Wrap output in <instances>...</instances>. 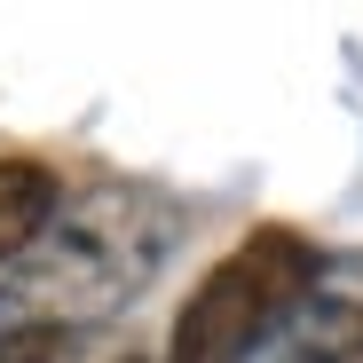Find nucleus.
Wrapping results in <instances>:
<instances>
[{"label":"nucleus","instance_id":"obj_1","mask_svg":"<svg viewBox=\"0 0 363 363\" xmlns=\"http://www.w3.org/2000/svg\"><path fill=\"white\" fill-rule=\"evenodd\" d=\"M182 213L143 190V182H95L79 198H55V213L40 221V237L16 253V269L0 277L9 292V324H95L111 308L158 277V261L174 253Z\"/></svg>","mask_w":363,"mask_h":363},{"label":"nucleus","instance_id":"obj_2","mask_svg":"<svg viewBox=\"0 0 363 363\" xmlns=\"http://www.w3.org/2000/svg\"><path fill=\"white\" fill-rule=\"evenodd\" d=\"M316 277H324V253L300 229H284V221L245 229L198 277V292L174 308V332H166L158 363H253L300 308H308Z\"/></svg>","mask_w":363,"mask_h":363},{"label":"nucleus","instance_id":"obj_3","mask_svg":"<svg viewBox=\"0 0 363 363\" xmlns=\"http://www.w3.org/2000/svg\"><path fill=\"white\" fill-rule=\"evenodd\" d=\"M55 174L40 158H0V277L16 269V253L40 237V221L55 213Z\"/></svg>","mask_w":363,"mask_h":363},{"label":"nucleus","instance_id":"obj_4","mask_svg":"<svg viewBox=\"0 0 363 363\" xmlns=\"http://www.w3.org/2000/svg\"><path fill=\"white\" fill-rule=\"evenodd\" d=\"M300 316H308V332L284 363H363V292H324V277H316Z\"/></svg>","mask_w":363,"mask_h":363},{"label":"nucleus","instance_id":"obj_5","mask_svg":"<svg viewBox=\"0 0 363 363\" xmlns=\"http://www.w3.org/2000/svg\"><path fill=\"white\" fill-rule=\"evenodd\" d=\"M72 324H0V363H64Z\"/></svg>","mask_w":363,"mask_h":363},{"label":"nucleus","instance_id":"obj_6","mask_svg":"<svg viewBox=\"0 0 363 363\" xmlns=\"http://www.w3.org/2000/svg\"><path fill=\"white\" fill-rule=\"evenodd\" d=\"M118 363H143V355H118Z\"/></svg>","mask_w":363,"mask_h":363}]
</instances>
